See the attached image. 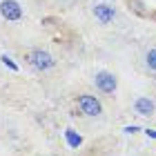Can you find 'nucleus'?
Listing matches in <instances>:
<instances>
[{
	"instance_id": "6",
	"label": "nucleus",
	"mask_w": 156,
	"mask_h": 156,
	"mask_svg": "<svg viewBox=\"0 0 156 156\" xmlns=\"http://www.w3.org/2000/svg\"><path fill=\"white\" fill-rule=\"evenodd\" d=\"M134 109H136V114L138 116H150V114H154V109H156V105H154V101L152 98H138L136 103H134Z\"/></svg>"
},
{
	"instance_id": "10",
	"label": "nucleus",
	"mask_w": 156,
	"mask_h": 156,
	"mask_svg": "<svg viewBox=\"0 0 156 156\" xmlns=\"http://www.w3.org/2000/svg\"><path fill=\"white\" fill-rule=\"evenodd\" d=\"M125 132L127 134H134V132H138V127L136 125H129V127H125Z\"/></svg>"
},
{
	"instance_id": "4",
	"label": "nucleus",
	"mask_w": 156,
	"mask_h": 156,
	"mask_svg": "<svg viewBox=\"0 0 156 156\" xmlns=\"http://www.w3.org/2000/svg\"><path fill=\"white\" fill-rule=\"evenodd\" d=\"M0 13H2L5 20H20V16H23V7H20L16 0H2L0 2Z\"/></svg>"
},
{
	"instance_id": "2",
	"label": "nucleus",
	"mask_w": 156,
	"mask_h": 156,
	"mask_svg": "<svg viewBox=\"0 0 156 156\" xmlns=\"http://www.w3.org/2000/svg\"><path fill=\"white\" fill-rule=\"evenodd\" d=\"M78 109H80L85 116H98L103 112L101 103L96 101V96H87V94L78 98Z\"/></svg>"
},
{
	"instance_id": "3",
	"label": "nucleus",
	"mask_w": 156,
	"mask_h": 156,
	"mask_svg": "<svg viewBox=\"0 0 156 156\" xmlns=\"http://www.w3.org/2000/svg\"><path fill=\"white\" fill-rule=\"evenodd\" d=\"M94 83H96V87L101 89L103 94H114L116 91V78L109 72H98L96 78H94Z\"/></svg>"
},
{
	"instance_id": "1",
	"label": "nucleus",
	"mask_w": 156,
	"mask_h": 156,
	"mask_svg": "<svg viewBox=\"0 0 156 156\" xmlns=\"http://www.w3.org/2000/svg\"><path fill=\"white\" fill-rule=\"evenodd\" d=\"M27 60H29V65H31V67H36V69H49V67L54 65L51 54L42 51V49H34V51H29Z\"/></svg>"
},
{
	"instance_id": "7",
	"label": "nucleus",
	"mask_w": 156,
	"mask_h": 156,
	"mask_svg": "<svg viewBox=\"0 0 156 156\" xmlns=\"http://www.w3.org/2000/svg\"><path fill=\"white\" fill-rule=\"evenodd\" d=\"M65 138H67V143H69V147H80V143H83L80 134H76L74 129H67V132H65Z\"/></svg>"
},
{
	"instance_id": "8",
	"label": "nucleus",
	"mask_w": 156,
	"mask_h": 156,
	"mask_svg": "<svg viewBox=\"0 0 156 156\" xmlns=\"http://www.w3.org/2000/svg\"><path fill=\"white\" fill-rule=\"evenodd\" d=\"M147 67L156 72V49H150V54H147Z\"/></svg>"
},
{
	"instance_id": "5",
	"label": "nucleus",
	"mask_w": 156,
	"mask_h": 156,
	"mask_svg": "<svg viewBox=\"0 0 156 156\" xmlns=\"http://www.w3.org/2000/svg\"><path fill=\"white\" fill-rule=\"evenodd\" d=\"M94 16H96V20H101L103 25H109L112 20H114L116 11H114V7H109V5L101 2V5H96V7H94Z\"/></svg>"
},
{
	"instance_id": "9",
	"label": "nucleus",
	"mask_w": 156,
	"mask_h": 156,
	"mask_svg": "<svg viewBox=\"0 0 156 156\" xmlns=\"http://www.w3.org/2000/svg\"><path fill=\"white\" fill-rule=\"evenodd\" d=\"M0 60H2V62H5V65L9 67V69H13V72H18V65H16V62H13V60L9 58V56H2Z\"/></svg>"
},
{
	"instance_id": "11",
	"label": "nucleus",
	"mask_w": 156,
	"mask_h": 156,
	"mask_svg": "<svg viewBox=\"0 0 156 156\" xmlns=\"http://www.w3.org/2000/svg\"><path fill=\"white\" fill-rule=\"evenodd\" d=\"M145 134H147V136H152V138H156V132H150V129H147Z\"/></svg>"
}]
</instances>
